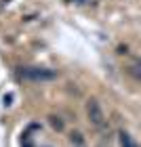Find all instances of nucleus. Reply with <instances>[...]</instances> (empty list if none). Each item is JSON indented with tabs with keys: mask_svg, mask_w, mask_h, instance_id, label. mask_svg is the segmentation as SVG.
<instances>
[{
	"mask_svg": "<svg viewBox=\"0 0 141 147\" xmlns=\"http://www.w3.org/2000/svg\"><path fill=\"white\" fill-rule=\"evenodd\" d=\"M49 120H51V126H53L55 130H63V120H61V118H57V116H51Z\"/></svg>",
	"mask_w": 141,
	"mask_h": 147,
	"instance_id": "nucleus-5",
	"label": "nucleus"
},
{
	"mask_svg": "<svg viewBox=\"0 0 141 147\" xmlns=\"http://www.w3.org/2000/svg\"><path fill=\"white\" fill-rule=\"evenodd\" d=\"M126 71H129L135 80H139V82H141V61H137V63L129 65V67H126Z\"/></svg>",
	"mask_w": 141,
	"mask_h": 147,
	"instance_id": "nucleus-3",
	"label": "nucleus"
},
{
	"mask_svg": "<svg viewBox=\"0 0 141 147\" xmlns=\"http://www.w3.org/2000/svg\"><path fill=\"white\" fill-rule=\"evenodd\" d=\"M70 141H72L74 145H82V143H84L82 132H72V135H70Z\"/></svg>",
	"mask_w": 141,
	"mask_h": 147,
	"instance_id": "nucleus-6",
	"label": "nucleus"
},
{
	"mask_svg": "<svg viewBox=\"0 0 141 147\" xmlns=\"http://www.w3.org/2000/svg\"><path fill=\"white\" fill-rule=\"evenodd\" d=\"M86 116H89L93 126H103L105 116H103V109H101V105H99L97 99H89V101H86Z\"/></svg>",
	"mask_w": 141,
	"mask_h": 147,
	"instance_id": "nucleus-1",
	"label": "nucleus"
},
{
	"mask_svg": "<svg viewBox=\"0 0 141 147\" xmlns=\"http://www.w3.org/2000/svg\"><path fill=\"white\" fill-rule=\"evenodd\" d=\"M120 145H122V147H139L135 141H133V139H131V135H129V132H120Z\"/></svg>",
	"mask_w": 141,
	"mask_h": 147,
	"instance_id": "nucleus-4",
	"label": "nucleus"
},
{
	"mask_svg": "<svg viewBox=\"0 0 141 147\" xmlns=\"http://www.w3.org/2000/svg\"><path fill=\"white\" fill-rule=\"evenodd\" d=\"M21 78H25V80H55L57 71L44 69V67H28V69H21Z\"/></svg>",
	"mask_w": 141,
	"mask_h": 147,
	"instance_id": "nucleus-2",
	"label": "nucleus"
}]
</instances>
